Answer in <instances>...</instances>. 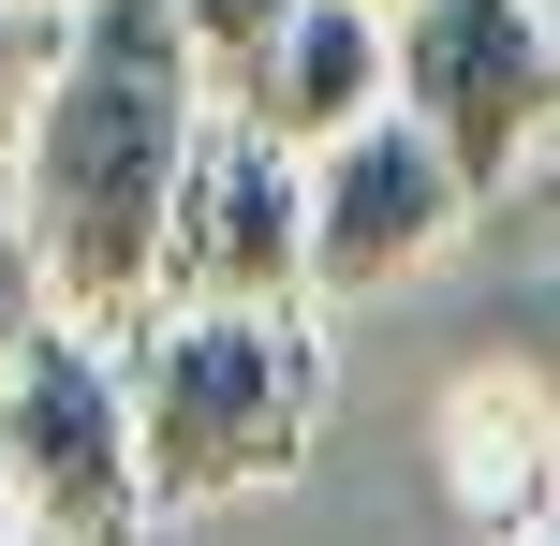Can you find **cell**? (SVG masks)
<instances>
[{"label":"cell","instance_id":"obj_1","mask_svg":"<svg viewBox=\"0 0 560 546\" xmlns=\"http://www.w3.org/2000/svg\"><path fill=\"white\" fill-rule=\"evenodd\" d=\"M222 74L192 59L177 0H74L59 74L15 133V222L45 252V295L89 325H133L163 295V236H177V177H192Z\"/></svg>","mask_w":560,"mask_h":546},{"label":"cell","instance_id":"obj_2","mask_svg":"<svg viewBox=\"0 0 560 546\" xmlns=\"http://www.w3.org/2000/svg\"><path fill=\"white\" fill-rule=\"evenodd\" d=\"M118 370H133L163 518L280 488L310 458V429H325V325H310V295H148L118 325Z\"/></svg>","mask_w":560,"mask_h":546},{"label":"cell","instance_id":"obj_3","mask_svg":"<svg viewBox=\"0 0 560 546\" xmlns=\"http://www.w3.org/2000/svg\"><path fill=\"white\" fill-rule=\"evenodd\" d=\"M0 473L30 488L45 546H148L163 488H148V429H133L118 325L45 311L15 355H0Z\"/></svg>","mask_w":560,"mask_h":546},{"label":"cell","instance_id":"obj_4","mask_svg":"<svg viewBox=\"0 0 560 546\" xmlns=\"http://www.w3.org/2000/svg\"><path fill=\"white\" fill-rule=\"evenodd\" d=\"M398 104L472 163V193H516L560 133V0H398Z\"/></svg>","mask_w":560,"mask_h":546},{"label":"cell","instance_id":"obj_5","mask_svg":"<svg viewBox=\"0 0 560 546\" xmlns=\"http://www.w3.org/2000/svg\"><path fill=\"white\" fill-rule=\"evenodd\" d=\"M472 207H487L472 163H457L413 104L325 133V148H310V295H384V281H413Z\"/></svg>","mask_w":560,"mask_h":546},{"label":"cell","instance_id":"obj_6","mask_svg":"<svg viewBox=\"0 0 560 546\" xmlns=\"http://www.w3.org/2000/svg\"><path fill=\"white\" fill-rule=\"evenodd\" d=\"M163 295H310V148L266 133L252 104L207 118L192 177H177Z\"/></svg>","mask_w":560,"mask_h":546},{"label":"cell","instance_id":"obj_7","mask_svg":"<svg viewBox=\"0 0 560 546\" xmlns=\"http://www.w3.org/2000/svg\"><path fill=\"white\" fill-rule=\"evenodd\" d=\"M222 104H252L266 133H295V148L354 133V118L398 104V15H384V0H295V30L266 45V74L222 89Z\"/></svg>","mask_w":560,"mask_h":546},{"label":"cell","instance_id":"obj_8","mask_svg":"<svg viewBox=\"0 0 560 546\" xmlns=\"http://www.w3.org/2000/svg\"><path fill=\"white\" fill-rule=\"evenodd\" d=\"M443 488H457L472 532H546V502H560V399L532 370H472L443 399Z\"/></svg>","mask_w":560,"mask_h":546},{"label":"cell","instance_id":"obj_9","mask_svg":"<svg viewBox=\"0 0 560 546\" xmlns=\"http://www.w3.org/2000/svg\"><path fill=\"white\" fill-rule=\"evenodd\" d=\"M59 30H74V0H0V163H15L30 104H45V74H59Z\"/></svg>","mask_w":560,"mask_h":546},{"label":"cell","instance_id":"obj_10","mask_svg":"<svg viewBox=\"0 0 560 546\" xmlns=\"http://www.w3.org/2000/svg\"><path fill=\"white\" fill-rule=\"evenodd\" d=\"M177 30H192V59H207L222 89H252V74H266V45L295 30V0H177Z\"/></svg>","mask_w":560,"mask_h":546},{"label":"cell","instance_id":"obj_11","mask_svg":"<svg viewBox=\"0 0 560 546\" xmlns=\"http://www.w3.org/2000/svg\"><path fill=\"white\" fill-rule=\"evenodd\" d=\"M59 295H45V252H30V222H15V163H0V355L45 325Z\"/></svg>","mask_w":560,"mask_h":546},{"label":"cell","instance_id":"obj_12","mask_svg":"<svg viewBox=\"0 0 560 546\" xmlns=\"http://www.w3.org/2000/svg\"><path fill=\"white\" fill-rule=\"evenodd\" d=\"M0 546H45V518H30V488L0 473Z\"/></svg>","mask_w":560,"mask_h":546},{"label":"cell","instance_id":"obj_13","mask_svg":"<svg viewBox=\"0 0 560 546\" xmlns=\"http://www.w3.org/2000/svg\"><path fill=\"white\" fill-rule=\"evenodd\" d=\"M487 546H560V532H487Z\"/></svg>","mask_w":560,"mask_h":546},{"label":"cell","instance_id":"obj_14","mask_svg":"<svg viewBox=\"0 0 560 546\" xmlns=\"http://www.w3.org/2000/svg\"><path fill=\"white\" fill-rule=\"evenodd\" d=\"M546 532H560V502H546Z\"/></svg>","mask_w":560,"mask_h":546},{"label":"cell","instance_id":"obj_15","mask_svg":"<svg viewBox=\"0 0 560 546\" xmlns=\"http://www.w3.org/2000/svg\"><path fill=\"white\" fill-rule=\"evenodd\" d=\"M384 15H398V0H384Z\"/></svg>","mask_w":560,"mask_h":546}]
</instances>
